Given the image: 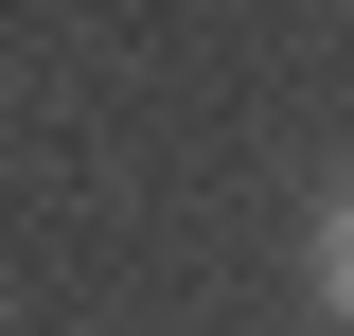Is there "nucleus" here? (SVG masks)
<instances>
[{"instance_id": "obj_1", "label": "nucleus", "mask_w": 354, "mask_h": 336, "mask_svg": "<svg viewBox=\"0 0 354 336\" xmlns=\"http://www.w3.org/2000/svg\"><path fill=\"white\" fill-rule=\"evenodd\" d=\"M319 301H337V319H354V195L319 212Z\"/></svg>"}]
</instances>
